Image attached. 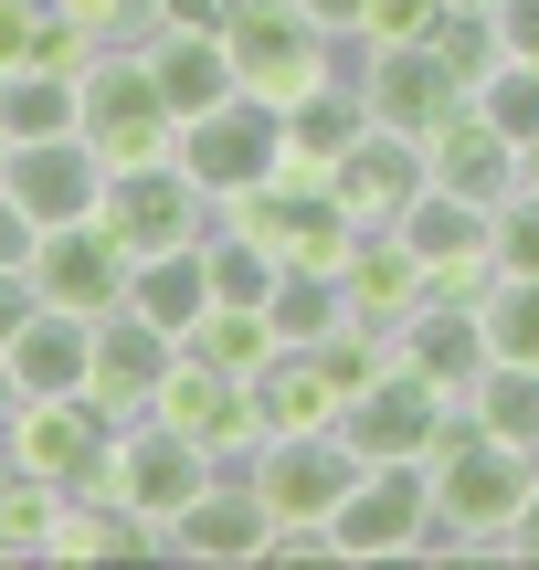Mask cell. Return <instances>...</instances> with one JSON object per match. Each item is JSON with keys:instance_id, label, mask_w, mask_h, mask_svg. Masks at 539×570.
I'll return each mask as SVG.
<instances>
[{"instance_id": "15", "label": "cell", "mask_w": 539, "mask_h": 570, "mask_svg": "<svg viewBox=\"0 0 539 570\" xmlns=\"http://www.w3.org/2000/svg\"><path fill=\"white\" fill-rule=\"evenodd\" d=\"M148 53V75H159V96H169V117H212L223 96H244V75H233V42H223V11H169L159 32L138 42Z\"/></svg>"}, {"instance_id": "30", "label": "cell", "mask_w": 539, "mask_h": 570, "mask_svg": "<svg viewBox=\"0 0 539 570\" xmlns=\"http://www.w3.org/2000/svg\"><path fill=\"white\" fill-rule=\"evenodd\" d=\"M202 275H212V306H265L275 275H286V254L254 244L244 223H212V233H202Z\"/></svg>"}, {"instance_id": "22", "label": "cell", "mask_w": 539, "mask_h": 570, "mask_svg": "<svg viewBox=\"0 0 539 570\" xmlns=\"http://www.w3.org/2000/svg\"><path fill=\"white\" fill-rule=\"evenodd\" d=\"M339 285H350V317H371V327H402V317L423 306V254L402 244L392 223H381V233H360V244H350Z\"/></svg>"}, {"instance_id": "1", "label": "cell", "mask_w": 539, "mask_h": 570, "mask_svg": "<svg viewBox=\"0 0 539 570\" xmlns=\"http://www.w3.org/2000/svg\"><path fill=\"white\" fill-rule=\"evenodd\" d=\"M423 465H434V550H423V560H519L508 539H519V508L539 487V454L529 444H498V433H477L455 412Z\"/></svg>"}, {"instance_id": "25", "label": "cell", "mask_w": 539, "mask_h": 570, "mask_svg": "<svg viewBox=\"0 0 539 570\" xmlns=\"http://www.w3.org/2000/svg\"><path fill=\"white\" fill-rule=\"evenodd\" d=\"M85 117V63H11L0 75V138L32 148V138H75Z\"/></svg>"}, {"instance_id": "36", "label": "cell", "mask_w": 539, "mask_h": 570, "mask_svg": "<svg viewBox=\"0 0 539 570\" xmlns=\"http://www.w3.org/2000/svg\"><path fill=\"white\" fill-rule=\"evenodd\" d=\"M477 117L487 127H508V138H539V63H519V53H498V63H487V75H477Z\"/></svg>"}, {"instance_id": "31", "label": "cell", "mask_w": 539, "mask_h": 570, "mask_svg": "<svg viewBox=\"0 0 539 570\" xmlns=\"http://www.w3.org/2000/svg\"><path fill=\"white\" fill-rule=\"evenodd\" d=\"M53 529H63V487L0 454V560H53Z\"/></svg>"}, {"instance_id": "24", "label": "cell", "mask_w": 539, "mask_h": 570, "mask_svg": "<svg viewBox=\"0 0 539 570\" xmlns=\"http://www.w3.org/2000/svg\"><path fill=\"white\" fill-rule=\"evenodd\" d=\"M392 348L423 370L434 391H477V370H487V327H477V306H413V317L392 327Z\"/></svg>"}, {"instance_id": "43", "label": "cell", "mask_w": 539, "mask_h": 570, "mask_svg": "<svg viewBox=\"0 0 539 570\" xmlns=\"http://www.w3.org/2000/svg\"><path fill=\"white\" fill-rule=\"evenodd\" d=\"M42 306V285H32V265H0V338H11L21 317Z\"/></svg>"}, {"instance_id": "35", "label": "cell", "mask_w": 539, "mask_h": 570, "mask_svg": "<svg viewBox=\"0 0 539 570\" xmlns=\"http://www.w3.org/2000/svg\"><path fill=\"white\" fill-rule=\"evenodd\" d=\"M392 360H402V348H392V327H371V317H339L329 338H317V370H329V391H339V402H350V391H371Z\"/></svg>"}, {"instance_id": "27", "label": "cell", "mask_w": 539, "mask_h": 570, "mask_svg": "<svg viewBox=\"0 0 539 570\" xmlns=\"http://www.w3.org/2000/svg\"><path fill=\"white\" fill-rule=\"evenodd\" d=\"M254 412H265V433L339 423V391H329V370H317V348H275V360L254 370Z\"/></svg>"}, {"instance_id": "39", "label": "cell", "mask_w": 539, "mask_h": 570, "mask_svg": "<svg viewBox=\"0 0 539 570\" xmlns=\"http://www.w3.org/2000/svg\"><path fill=\"white\" fill-rule=\"evenodd\" d=\"M444 0H371V21H360V42H434Z\"/></svg>"}, {"instance_id": "45", "label": "cell", "mask_w": 539, "mask_h": 570, "mask_svg": "<svg viewBox=\"0 0 539 570\" xmlns=\"http://www.w3.org/2000/svg\"><path fill=\"white\" fill-rule=\"evenodd\" d=\"M519 180H529V190H539V138H529V148H519Z\"/></svg>"}, {"instance_id": "23", "label": "cell", "mask_w": 539, "mask_h": 570, "mask_svg": "<svg viewBox=\"0 0 539 570\" xmlns=\"http://www.w3.org/2000/svg\"><path fill=\"white\" fill-rule=\"evenodd\" d=\"M392 233L423 254V265H498V212L465 202V190H444V180H423V202L402 212Z\"/></svg>"}, {"instance_id": "20", "label": "cell", "mask_w": 539, "mask_h": 570, "mask_svg": "<svg viewBox=\"0 0 539 570\" xmlns=\"http://www.w3.org/2000/svg\"><path fill=\"white\" fill-rule=\"evenodd\" d=\"M423 169H434L444 190H465V202L498 212L508 190H519V138H508V127H487V117H477V96H465L455 117L423 138Z\"/></svg>"}, {"instance_id": "28", "label": "cell", "mask_w": 539, "mask_h": 570, "mask_svg": "<svg viewBox=\"0 0 539 570\" xmlns=\"http://www.w3.org/2000/svg\"><path fill=\"white\" fill-rule=\"evenodd\" d=\"M138 317H159L169 338H190L212 306V275H202V244H169V254H138V285H127Z\"/></svg>"}, {"instance_id": "32", "label": "cell", "mask_w": 539, "mask_h": 570, "mask_svg": "<svg viewBox=\"0 0 539 570\" xmlns=\"http://www.w3.org/2000/svg\"><path fill=\"white\" fill-rule=\"evenodd\" d=\"M265 317H275V338H286V348H317L339 317H350V285H339L329 265H286V275H275V296H265Z\"/></svg>"}, {"instance_id": "6", "label": "cell", "mask_w": 539, "mask_h": 570, "mask_svg": "<svg viewBox=\"0 0 539 570\" xmlns=\"http://www.w3.org/2000/svg\"><path fill=\"white\" fill-rule=\"evenodd\" d=\"M96 223L117 233L127 254H169V244H202V233L223 223V202H212V190L180 169V148H169V159L106 169V202H96Z\"/></svg>"}, {"instance_id": "17", "label": "cell", "mask_w": 539, "mask_h": 570, "mask_svg": "<svg viewBox=\"0 0 539 570\" xmlns=\"http://www.w3.org/2000/svg\"><path fill=\"white\" fill-rule=\"evenodd\" d=\"M169 360H180V338H169L159 317H138V306H106V317H96V381H85V391H96L117 423H138V412L159 402Z\"/></svg>"}, {"instance_id": "46", "label": "cell", "mask_w": 539, "mask_h": 570, "mask_svg": "<svg viewBox=\"0 0 539 570\" xmlns=\"http://www.w3.org/2000/svg\"><path fill=\"white\" fill-rule=\"evenodd\" d=\"M11 412H21V391H11V381H0V433H11Z\"/></svg>"}, {"instance_id": "26", "label": "cell", "mask_w": 539, "mask_h": 570, "mask_svg": "<svg viewBox=\"0 0 539 570\" xmlns=\"http://www.w3.org/2000/svg\"><path fill=\"white\" fill-rule=\"evenodd\" d=\"M138 550H159V529H148L127 497H106V487H85V497H63V529H53V560H138Z\"/></svg>"}, {"instance_id": "10", "label": "cell", "mask_w": 539, "mask_h": 570, "mask_svg": "<svg viewBox=\"0 0 539 570\" xmlns=\"http://www.w3.org/2000/svg\"><path fill=\"white\" fill-rule=\"evenodd\" d=\"M212 475H223V465H212V444H202V433H180V423H159V412H138V423L117 433V454H106V497H127L148 529H169Z\"/></svg>"}, {"instance_id": "44", "label": "cell", "mask_w": 539, "mask_h": 570, "mask_svg": "<svg viewBox=\"0 0 539 570\" xmlns=\"http://www.w3.org/2000/svg\"><path fill=\"white\" fill-rule=\"evenodd\" d=\"M519 560H539V487H529V508H519V539H508Z\"/></svg>"}, {"instance_id": "4", "label": "cell", "mask_w": 539, "mask_h": 570, "mask_svg": "<svg viewBox=\"0 0 539 570\" xmlns=\"http://www.w3.org/2000/svg\"><path fill=\"white\" fill-rule=\"evenodd\" d=\"M339 560H423L434 550V465L402 454V465H360L350 497L329 508Z\"/></svg>"}, {"instance_id": "40", "label": "cell", "mask_w": 539, "mask_h": 570, "mask_svg": "<svg viewBox=\"0 0 539 570\" xmlns=\"http://www.w3.org/2000/svg\"><path fill=\"white\" fill-rule=\"evenodd\" d=\"M487 32H498V53L539 63V0H487Z\"/></svg>"}, {"instance_id": "47", "label": "cell", "mask_w": 539, "mask_h": 570, "mask_svg": "<svg viewBox=\"0 0 539 570\" xmlns=\"http://www.w3.org/2000/svg\"><path fill=\"white\" fill-rule=\"evenodd\" d=\"M0 169H11V138H0Z\"/></svg>"}, {"instance_id": "11", "label": "cell", "mask_w": 539, "mask_h": 570, "mask_svg": "<svg viewBox=\"0 0 539 570\" xmlns=\"http://www.w3.org/2000/svg\"><path fill=\"white\" fill-rule=\"evenodd\" d=\"M444 423H455V391H434L413 360H392L371 391H350L339 402V433H350L360 465H402V454H434Z\"/></svg>"}, {"instance_id": "33", "label": "cell", "mask_w": 539, "mask_h": 570, "mask_svg": "<svg viewBox=\"0 0 539 570\" xmlns=\"http://www.w3.org/2000/svg\"><path fill=\"white\" fill-rule=\"evenodd\" d=\"M180 348H190V360H212V370H233V381H254V370H265L286 338H275L265 306H202V327H190Z\"/></svg>"}, {"instance_id": "13", "label": "cell", "mask_w": 539, "mask_h": 570, "mask_svg": "<svg viewBox=\"0 0 539 570\" xmlns=\"http://www.w3.org/2000/svg\"><path fill=\"white\" fill-rule=\"evenodd\" d=\"M159 550H169V560H202V570H254V560L275 550V508L254 497L244 465H223V475H212V487L159 529Z\"/></svg>"}, {"instance_id": "19", "label": "cell", "mask_w": 539, "mask_h": 570, "mask_svg": "<svg viewBox=\"0 0 539 570\" xmlns=\"http://www.w3.org/2000/svg\"><path fill=\"white\" fill-rule=\"evenodd\" d=\"M423 180H434V169H423V138H402V127H381V117L360 127V148L329 169V190H339V202H350L371 233H381V223H402V212L423 202Z\"/></svg>"}, {"instance_id": "18", "label": "cell", "mask_w": 539, "mask_h": 570, "mask_svg": "<svg viewBox=\"0 0 539 570\" xmlns=\"http://www.w3.org/2000/svg\"><path fill=\"white\" fill-rule=\"evenodd\" d=\"M0 180L21 190V212H32L42 233H53V223H96V202H106V159L85 148V127H75V138L11 148V169H0Z\"/></svg>"}, {"instance_id": "37", "label": "cell", "mask_w": 539, "mask_h": 570, "mask_svg": "<svg viewBox=\"0 0 539 570\" xmlns=\"http://www.w3.org/2000/svg\"><path fill=\"white\" fill-rule=\"evenodd\" d=\"M63 21H75L85 42H148L169 21V0H53Z\"/></svg>"}, {"instance_id": "7", "label": "cell", "mask_w": 539, "mask_h": 570, "mask_svg": "<svg viewBox=\"0 0 539 570\" xmlns=\"http://www.w3.org/2000/svg\"><path fill=\"white\" fill-rule=\"evenodd\" d=\"M117 433H127V423L96 402V391H63V402H21L11 433H0V454H11V465H32L42 487L85 497V487H106V454H117Z\"/></svg>"}, {"instance_id": "29", "label": "cell", "mask_w": 539, "mask_h": 570, "mask_svg": "<svg viewBox=\"0 0 539 570\" xmlns=\"http://www.w3.org/2000/svg\"><path fill=\"white\" fill-rule=\"evenodd\" d=\"M455 412H465L477 433H498V444H529V454H539V370H529V360H487L477 391H465Z\"/></svg>"}, {"instance_id": "5", "label": "cell", "mask_w": 539, "mask_h": 570, "mask_svg": "<svg viewBox=\"0 0 539 570\" xmlns=\"http://www.w3.org/2000/svg\"><path fill=\"white\" fill-rule=\"evenodd\" d=\"M223 223H244L254 244H275L286 265H329V275L350 265V244L371 233V223H360V212L339 202L329 180H317V169H275L265 190H244V202H223Z\"/></svg>"}, {"instance_id": "16", "label": "cell", "mask_w": 539, "mask_h": 570, "mask_svg": "<svg viewBox=\"0 0 539 570\" xmlns=\"http://www.w3.org/2000/svg\"><path fill=\"white\" fill-rule=\"evenodd\" d=\"M0 381L21 391V402H63V391L96 381V317H75V306H32V317L0 338Z\"/></svg>"}, {"instance_id": "3", "label": "cell", "mask_w": 539, "mask_h": 570, "mask_svg": "<svg viewBox=\"0 0 539 570\" xmlns=\"http://www.w3.org/2000/svg\"><path fill=\"white\" fill-rule=\"evenodd\" d=\"M85 148H96L106 169H138V159H169L180 148V117H169L159 75H148L138 42H106L96 63H85Z\"/></svg>"}, {"instance_id": "14", "label": "cell", "mask_w": 539, "mask_h": 570, "mask_svg": "<svg viewBox=\"0 0 539 570\" xmlns=\"http://www.w3.org/2000/svg\"><path fill=\"white\" fill-rule=\"evenodd\" d=\"M32 285H42V306L106 317V306H127V285H138V254H127L106 223H53L32 244Z\"/></svg>"}, {"instance_id": "38", "label": "cell", "mask_w": 539, "mask_h": 570, "mask_svg": "<svg viewBox=\"0 0 539 570\" xmlns=\"http://www.w3.org/2000/svg\"><path fill=\"white\" fill-rule=\"evenodd\" d=\"M498 265H508V275H539V190H529V180L498 202Z\"/></svg>"}, {"instance_id": "42", "label": "cell", "mask_w": 539, "mask_h": 570, "mask_svg": "<svg viewBox=\"0 0 539 570\" xmlns=\"http://www.w3.org/2000/svg\"><path fill=\"white\" fill-rule=\"evenodd\" d=\"M296 11L317 21L329 42H360V21H371V0H296Z\"/></svg>"}, {"instance_id": "41", "label": "cell", "mask_w": 539, "mask_h": 570, "mask_svg": "<svg viewBox=\"0 0 539 570\" xmlns=\"http://www.w3.org/2000/svg\"><path fill=\"white\" fill-rule=\"evenodd\" d=\"M32 244H42V223L21 212V190L0 180V265H32Z\"/></svg>"}, {"instance_id": "21", "label": "cell", "mask_w": 539, "mask_h": 570, "mask_svg": "<svg viewBox=\"0 0 539 570\" xmlns=\"http://www.w3.org/2000/svg\"><path fill=\"white\" fill-rule=\"evenodd\" d=\"M360 127H371V96H360V75L339 63L329 85H307V96L286 106V169H317V180H329L360 148Z\"/></svg>"}, {"instance_id": "2", "label": "cell", "mask_w": 539, "mask_h": 570, "mask_svg": "<svg viewBox=\"0 0 539 570\" xmlns=\"http://www.w3.org/2000/svg\"><path fill=\"white\" fill-rule=\"evenodd\" d=\"M223 42H233L244 96H265V106H296L307 85H329L350 63V42H329L296 0H223Z\"/></svg>"}, {"instance_id": "8", "label": "cell", "mask_w": 539, "mask_h": 570, "mask_svg": "<svg viewBox=\"0 0 539 570\" xmlns=\"http://www.w3.org/2000/svg\"><path fill=\"white\" fill-rule=\"evenodd\" d=\"M180 169L212 190V202H244V190H265L275 169H286V106H265V96H223L212 117L180 127Z\"/></svg>"}, {"instance_id": "9", "label": "cell", "mask_w": 539, "mask_h": 570, "mask_svg": "<svg viewBox=\"0 0 539 570\" xmlns=\"http://www.w3.org/2000/svg\"><path fill=\"white\" fill-rule=\"evenodd\" d=\"M244 475H254V497L275 508V529H329V508L350 497L360 454H350L339 423H307V433H265Z\"/></svg>"}, {"instance_id": "34", "label": "cell", "mask_w": 539, "mask_h": 570, "mask_svg": "<svg viewBox=\"0 0 539 570\" xmlns=\"http://www.w3.org/2000/svg\"><path fill=\"white\" fill-rule=\"evenodd\" d=\"M477 327H487V360H529L539 370V275H508L477 296Z\"/></svg>"}, {"instance_id": "12", "label": "cell", "mask_w": 539, "mask_h": 570, "mask_svg": "<svg viewBox=\"0 0 539 570\" xmlns=\"http://www.w3.org/2000/svg\"><path fill=\"white\" fill-rule=\"evenodd\" d=\"M350 75H360V96H371V117L402 127V138H434L465 106V75L434 42H350Z\"/></svg>"}]
</instances>
